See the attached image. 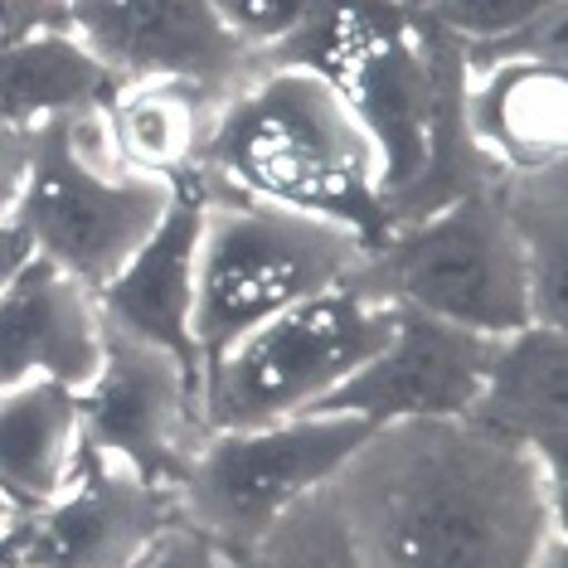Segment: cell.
Wrapping results in <instances>:
<instances>
[{
  "instance_id": "obj_1",
  "label": "cell",
  "mask_w": 568,
  "mask_h": 568,
  "mask_svg": "<svg viewBox=\"0 0 568 568\" xmlns=\"http://www.w3.org/2000/svg\"><path fill=\"white\" fill-rule=\"evenodd\" d=\"M326 490L369 568H564V486L471 418L379 423Z\"/></svg>"
},
{
  "instance_id": "obj_2",
  "label": "cell",
  "mask_w": 568,
  "mask_h": 568,
  "mask_svg": "<svg viewBox=\"0 0 568 568\" xmlns=\"http://www.w3.org/2000/svg\"><path fill=\"white\" fill-rule=\"evenodd\" d=\"M263 63H306L351 102L379 151L384 224L500 185L462 126L467 54L413 0H312V16Z\"/></svg>"
},
{
  "instance_id": "obj_3",
  "label": "cell",
  "mask_w": 568,
  "mask_h": 568,
  "mask_svg": "<svg viewBox=\"0 0 568 568\" xmlns=\"http://www.w3.org/2000/svg\"><path fill=\"white\" fill-rule=\"evenodd\" d=\"M195 180L210 195H243L331 219L365 248L389 234L379 204V151L351 102L306 63H257L219 102Z\"/></svg>"
},
{
  "instance_id": "obj_4",
  "label": "cell",
  "mask_w": 568,
  "mask_h": 568,
  "mask_svg": "<svg viewBox=\"0 0 568 568\" xmlns=\"http://www.w3.org/2000/svg\"><path fill=\"white\" fill-rule=\"evenodd\" d=\"M345 282L374 302L496 341L535 326L529 263L506 210V180L389 229Z\"/></svg>"
},
{
  "instance_id": "obj_5",
  "label": "cell",
  "mask_w": 568,
  "mask_h": 568,
  "mask_svg": "<svg viewBox=\"0 0 568 568\" xmlns=\"http://www.w3.org/2000/svg\"><path fill=\"white\" fill-rule=\"evenodd\" d=\"M359 257H365V243L331 219L204 190L195 312H190L200 374L243 331L341 287L359 267Z\"/></svg>"
},
{
  "instance_id": "obj_6",
  "label": "cell",
  "mask_w": 568,
  "mask_h": 568,
  "mask_svg": "<svg viewBox=\"0 0 568 568\" xmlns=\"http://www.w3.org/2000/svg\"><path fill=\"white\" fill-rule=\"evenodd\" d=\"M398 331V306L351 282L243 331L200 374L204 428H257L312 413Z\"/></svg>"
},
{
  "instance_id": "obj_7",
  "label": "cell",
  "mask_w": 568,
  "mask_h": 568,
  "mask_svg": "<svg viewBox=\"0 0 568 568\" xmlns=\"http://www.w3.org/2000/svg\"><path fill=\"white\" fill-rule=\"evenodd\" d=\"M171 200L175 185L118 165L102 118L83 112L34 126L30 185L16 219L34 239V253L98 296L156 234Z\"/></svg>"
},
{
  "instance_id": "obj_8",
  "label": "cell",
  "mask_w": 568,
  "mask_h": 568,
  "mask_svg": "<svg viewBox=\"0 0 568 568\" xmlns=\"http://www.w3.org/2000/svg\"><path fill=\"white\" fill-rule=\"evenodd\" d=\"M365 437L369 423L351 413H296L257 428H204L185 471L175 476L180 520L224 554L253 545L277 515L326 486Z\"/></svg>"
},
{
  "instance_id": "obj_9",
  "label": "cell",
  "mask_w": 568,
  "mask_h": 568,
  "mask_svg": "<svg viewBox=\"0 0 568 568\" xmlns=\"http://www.w3.org/2000/svg\"><path fill=\"white\" fill-rule=\"evenodd\" d=\"M175 525L185 520L171 486L83 443L79 476L20 515L0 554L20 568H136Z\"/></svg>"
},
{
  "instance_id": "obj_10",
  "label": "cell",
  "mask_w": 568,
  "mask_h": 568,
  "mask_svg": "<svg viewBox=\"0 0 568 568\" xmlns=\"http://www.w3.org/2000/svg\"><path fill=\"white\" fill-rule=\"evenodd\" d=\"M83 443L136 467L146 481L175 490L190 452L204 437L200 374L161 345L108 326L102 365L93 384L79 389Z\"/></svg>"
},
{
  "instance_id": "obj_11",
  "label": "cell",
  "mask_w": 568,
  "mask_h": 568,
  "mask_svg": "<svg viewBox=\"0 0 568 568\" xmlns=\"http://www.w3.org/2000/svg\"><path fill=\"white\" fill-rule=\"evenodd\" d=\"M63 24L122 83L180 79L224 102L257 69V54L210 0H73Z\"/></svg>"
},
{
  "instance_id": "obj_12",
  "label": "cell",
  "mask_w": 568,
  "mask_h": 568,
  "mask_svg": "<svg viewBox=\"0 0 568 568\" xmlns=\"http://www.w3.org/2000/svg\"><path fill=\"white\" fill-rule=\"evenodd\" d=\"M500 341L398 306L394 341L369 365H359L335 394L321 398L312 413H351V418H365L369 428L404 418H467L481 398Z\"/></svg>"
},
{
  "instance_id": "obj_13",
  "label": "cell",
  "mask_w": 568,
  "mask_h": 568,
  "mask_svg": "<svg viewBox=\"0 0 568 568\" xmlns=\"http://www.w3.org/2000/svg\"><path fill=\"white\" fill-rule=\"evenodd\" d=\"M462 126H467L471 146L500 175H535L564 165L568 151L564 54H539V49H510V44L467 54Z\"/></svg>"
},
{
  "instance_id": "obj_14",
  "label": "cell",
  "mask_w": 568,
  "mask_h": 568,
  "mask_svg": "<svg viewBox=\"0 0 568 568\" xmlns=\"http://www.w3.org/2000/svg\"><path fill=\"white\" fill-rule=\"evenodd\" d=\"M108 321L98 296L63 267L34 253L0 292V389L20 379H54L63 389H88L102 365Z\"/></svg>"
},
{
  "instance_id": "obj_15",
  "label": "cell",
  "mask_w": 568,
  "mask_h": 568,
  "mask_svg": "<svg viewBox=\"0 0 568 568\" xmlns=\"http://www.w3.org/2000/svg\"><path fill=\"white\" fill-rule=\"evenodd\" d=\"M200 219H204V185L200 180H180L156 234L141 243L132 263L98 292V312L112 331L161 345L175 359H185L195 374H200V351H195V331H190V312H195Z\"/></svg>"
},
{
  "instance_id": "obj_16",
  "label": "cell",
  "mask_w": 568,
  "mask_h": 568,
  "mask_svg": "<svg viewBox=\"0 0 568 568\" xmlns=\"http://www.w3.org/2000/svg\"><path fill=\"white\" fill-rule=\"evenodd\" d=\"M568 341L564 326H525L500 341L481 398L467 418L476 428L535 452L549 476L564 486L568 476Z\"/></svg>"
},
{
  "instance_id": "obj_17",
  "label": "cell",
  "mask_w": 568,
  "mask_h": 568,
  "mask_svg": "<svg viewBox=\"0 0 568 568\" xmlns=\"http://www.w3.org/2000/svg\"><path fill=\"white\" fill-rule=\"evenodd\" d=\"M118 93L102 63L63 20L20 24L0 34V118L34 132L44 122L102 112Z\"/></svg>"
},
{
  "instance_id": "obj_18",
  "label": "cell",
  "mask_w": 568,
  "mask_h": 568,
  "mask_svg": "<svg viewBox=\"0 0 568 568\" xmlns=\"http://www.w3.org/2000/svg\"><path fill=\"white\" fill-rule=\"evenodd\" d=\"M214 112L219 98L195 83L146 79V83H122L98 118L118 165L165 180V185H180V180H195L200 171Z\"/></svg>"
},
{
  "instance_id": "obj_19",
  "label": "cell",
  "mask_w": 568,
  "mask_h": 568,
  "mask_svg": "<svg viewBox=\"0 0 568 568\" xmlns=\"http://www.w3.org/2000/svg\"><path fill=\"white\" fill-rule=\"evenodd\" d=\"M79 394L54 379H20L0 389V490L20 515L49 506L79 476Z\"/></svg>"
},
{
  "instance_id": "obj_20",
  "label": "cell",
  "mask_w": 568,
  "mask_h": 568,
  "mask_svg": "<svg viewBox=\"0 0 568 568\" xmlns=\"http://www.w3.org/2000/svg\"><path fill=\"white\" fill-rule=\"evenodd\" d=\"M506 210L535 292V326H564V165L506 175Z\"/></svg>"
},
{
  "instance_id": "obj_21",
  "label": "cell",
  "mask_w": 568,
  "mask_h": 568,
  "mask_svg": "<svg viewBox=\"0 0 568 568\" xmlns=\"http://www.w3.org/2000/svg\"><path fill=\"white\" fill-rule=\"evenodd\" d=\"M224 568H369V564L359 559L331 490L321 486L296 500L287 515H277L253 545L229 549Z\"/></svg>"
},
{
  "instance_id": "obj_22",
  "label": "cell",
  "mask_w": 568,
  "mask_h": 568,
  "mask_svg": "<svg viewBox=\"0 0 568 568\" xmlns=\"http://www.w3.org/2000/svg\"><path fill=\"white\" fill-rule=\"evenodd\" d=\"M418 6L467 54L506 44L564 54V0H418Z\"/></svg>"
},
{
  "instance_id": "obj_23",
  "label": "cell",
  "mask_w": 568,
  "mask_h": 568,
  "mask_svg": "<svg viewBox=\"0 0 568 568\" xmlns=\"http://www.w3.org/2000/svg\"><path fill=\"white\" fill-rule=\"evenodd\" d=\"M210 10L253 49L257 63H263L306 24L312 0H210Z\"/></svg>"
},
{
  "instance_id": "obj_24",
  "label": "cell",
  "mask_w": 568,
  "mask_h": 568,
  "mask_svg": "<svg viewBox=\"0 0 568 568\" xmlns=\"http://www.w3.org/2000/svg\"><path fill=\"white\" fill-rule=\"evenodd\" d=\"M30 146L34 132L0 118V219H16L24 185H30Z\"/></svg>"
},
{
  "instance_id": "obj_25",
  "label": "cell",
  "mask_w": 568,
  "mask_h": 568,
  "mask_svg": "<svg viewBox=\"0 0 568 568\" xmlns=\"http://www.w3.org/2000/svg\"><path fill=\"white\" fill-rule=\"evenodd\" d=\"M136 568H224V549L214 539H204L200 529L175 525Z\"/></svg>"
},
{
  "instance_id": "obj_26",
  "label": "cell",
  "mask_w": 568,
  "mask_h": 568,
  "mask_svg": "<svg viewBox=\"0 0 568 568\" xmlns=\"http://www.w3.org/2000/svg\"><path fill=\"white\" fill-rule=\"evenodd\" d=\"M34 257V239L24 234L20 219H0V292L16 282V273Z\"/></svg>"
},
{
  "instance_id": "obj_27",
  "label": "cell",
  "mask_w": 568,
  "mask_h": 568,
  "mask_svg": "<svg viewBox=\"0 0 568 568\" xmlns=\"http://www.w3.org/2000/svg\"><path fill=\"white\" fill-rule=\"evenodd\" d=\"M73 0H10V30L20 24H44V20H63Z\"/></svg>"
},
{
  "instance_id": "obj_28",
  "label": "cell",
  "mask_w": 568,
  "mask_h": 568,
  "mask_svg": "<svg viewBox=\"0 0 568 568\" xmlns=\"http://www.w3.org/2000/svg\"><path fill=\"white\" fill-rule=\"evenodd\" d=\"M16 520H20V510H16V500L0 490V545L10 539V529H16Z\"/></svg>"
},
{
  "instance_id": "obj_29",
  "label": "cell",
  "mask_w": 568,
  "mask_h": 568,
  "mask_svg": "<svg viewBox=\"0 0 568 568\" xmlns=\"http://www.w3.org/2000/svg\"><path fill=\"white\" fill-rule=\"evenodd\" d=\"M10 30V0H0V34Z\"/></svg>"
},
{
  "instance_id": "obj_30",
  "label": "cell",
  "mask_w": 568,
  "mask_h": 568,
  "mask_svg": "<svg viewBox=\"0 0 568 568\" xmlns=\"http://www.w3.org/2000/svg\"><path fill=\"white\" fill-rule=\"evenodd\" d=\"M0 568H20V564H10V559H6V554H0Z\"/></svg>"
},
{
  "instance_id": "obj_31",
  "label": "cell",
  "mask_w": 568,
  "mask_h": 568,
  "mask_svg": "<svg viewBox=\"0 0 568 568\" xmlns=\"http://www.w3.org/2000/svg\"><path fill=\"white\" fill-rule=\"evenodd\" d=\"M413 6H418V0H413Z\"/></svg>"
}]
</instances>
